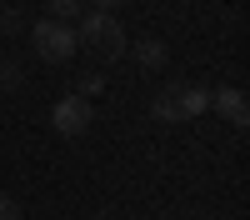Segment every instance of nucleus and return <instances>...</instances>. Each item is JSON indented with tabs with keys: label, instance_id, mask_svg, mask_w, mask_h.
Segmentation results:
<instances>
[{
	"label": "nucleus",
	"instance_id": "f257e3e1",
	"mask_svg": "<svg viewBox=\"0 0 250 220\" xmlns=\"http://www.w3.org/2000/svg\"><path fill=\"white\" fill-rule=\"evenodd\" d=\"M75 50H85V55L100 60V65H110V60L125 55V25H120L115 15H105V10L80 15V25H75Z\"/></svg>",
	"mask_w": 250,
	"mask_h": 220
},
{
	"label": "nucleus",
	"instance_id": "f03ea898",
	"mask_svg": "<svg viewBox=\"0 0 250 220\" xmlns=\"http://www.w3.org/2000/svg\"><path fill=\"white\" fill-rule=\"evenodd\" d=\"M210 110V90L205 85H190V80H175V85H165V90H155V100H150V115L155 120H195V115H205Z\"/></svg>",
	"mask_w": 250,
	"mask_h": 220
},
{
	"label": "nucleus",
	"instance_id": "7ed1b4c3",
	"mask_svg": "<svg viewBox=\"0 0 250 220\" xmlns=\"http://www.w3.org/2000/svg\"><path fill=\"white\" fill-rule=\"evenodd\" d=\"M30 45L35 55L45 60V65H65V60L75 55V25H65V20H35L30 25Z\"/></svg>",
	"mask_w": 250,
	"mask_h": 220
},
{
	"label": "nucleus",
	"instance_id": "20e7f679",
	"mask_svg": "<svg viewBox=\"0 0 250 220\" xmlns=\"http://www.w3.org/2000/svg\"><path fill=\"white\" fill-rule=\"evenodd\" d=\"M50 125H55V135L75 140V135H85L95 125V105H90L85 95H60L55 110H50Z\"/></svg>",
	"mask_w": 250,
	"mask_h": 220
},
{
	"label": "nucleus",
	"instance_id": "39448f33",
	"mask_svg": "<svg viewBox=\"0 0 250 220\" xmlns=\"http://www.w3.org/2000/svg\"><path fill=\"white\" fill-rule=\"evenodd\" d=\"M210 110H220L235 130L250 125V105H245V90H240V85H220V90H210Z\"/></svg>",
	"mask_w": 250,
	"mask_h": 220
},
{
	"label": "nucleus",
	"instance_id": "423d86ee",
	"mask_svg": "<svg viewBox=\"0 0 250 220\" xmlns=\"http://www.w3.org/2000/svg\"><path fill=\"white\" fill-rule=\"evenodd\" d=\"M135 60H140V70H165V60H170V50H165V40H140L135 45Z\"/></svg>",
	"mask_w": 250,
	"mask_h": 220
},
{
	"label": "nucleus",
	"instance_id": "0eeeda50",
	"mask_svg": "<svg viewBox=\"0 0 250 220\" xmlns=\"http://www.w3.org/2000/svg\"><path fill=\"white\" fill-rule=\"evenodd\" d=\"M45 10H50V20H65L70 25L75 15H85V0H45Z\"/></svg>",
	"mask_w": 250,
	"mask_h": 220
},
{
	"label": "nucleus",
	"instance_id": "6e6552de",
	"mask_svg": "<svg viewBox=\"0 0 250 220\" xmlns=\"http://www.w3.org/2000/svg\"><path fill=\"white\" fill-rule=\"evenodd\" d=\"M100 90H105V75L90 70V75H80V90H75V95H85V100H90V95H100Z\"/></svg>",
	"mask_w": 250,
	"mask_h": 220
},
{
	"label": "nucleus",
	"instance_id": "1a4fd4ad",
	"mask_svg": "<svg viewBox=\"0 0 250 220\" xmlns=\"http://www.w3.org/2000/svg\"><path fill=\"white\" fill-rule=\"evenodd\" d=\"M0 220H20V200L0 190Z\"/></svg>",
	"mask_w": 250,
	"mask_h": 220
},
{
	"label": "nucleus",
	"instance_id": "9d476101",
	"mask_svg": "<svg viewBox=\"0 0 250 220\" xmlns=\"http://www.w3.org/2000/svg\"><path fill=\"white\" fill-rule=\"evenodd\" d=\"M20 30V10H0V35H15Z\"/></svg>",
	"mask_w": 250,
	"mask_h": 220
},
{
	"label": "nucleus",
	"instance_id": "9b49d317",
	"mask_svg": "<svg viewBox=\"0 0 250 220\" xmlns=\"http://www.w3.org/2000/svg\"><path fill=\"white\" fill-rule=\"evenodd\" d=\"M15 80H20V70L10 65V60H0V85H15Z\"/></svg>",
	"mask_w": 250,
	"mask_h": 220
},
{
	"label": "nucleus",
	"instance_id": "f8f14e48",
	"mask_svg": "<svg viewBox=\"0 0 250 220\" xmlns=\"http://www.w3.org/2000/svg\"><path fill=\"white\" fill-rule=\"evenodd\" d=\"M85 5H95V10H105V15H110V10L120 5V0H85Z\"/></svg>",
	"mask_w": 250,
	"mask_h": 220
},
{
	"label": "nucleus",
	"instance_id": "ddd939ff",
	"mask_svg": "<svg viewBox=\"0 0 250 220\" xmlns=\"http://www.w3.org/2000/svg\"><path fill=\"white\" fill-rule=\"evenodd\" d=\"M90 220H110V215H90Z\"/></svg>",
	"mask_w": 250,
	"mask_h": 220
}]
</instances>
